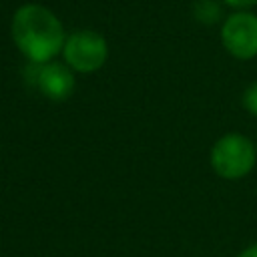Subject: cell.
<instances>
[{
	"mask_svg": "<svg viewBox=\"0 0 257 257\" xmlns=\"http://www.w3.org/2000/svg\"><path fill=\"white\" fill-rule=\"evenodd\" d=\"M191 14L197 24L215 26L225 18V6L221 4V0H195L191 6Z\"/></svg>",
	"mask_w": 257,
	"mask_h": 257,
	"instance_id": "8992f818",
	"label": "cell"
},
{
	"mask_svg": "<svg viewBox=\"0 0 257 257\" xmlns=\"http://www.w3.org/2000/svg\"><path fill=\"white\" fill-rule=\"evenodd\" d=\"M219 38L225 52L235 60L257 58V14L253 10H233L219 24Z\"/></svg>",
	"mask_w": 257,
	"mask_h": 257,
	"instance_id": "277c9868",
	"label": "cell"
},
{
	"mask_svg": "<svg viewBox=\"0 0 257 257\" xmlns=\"http://www.w3.org/2000/svg\"><path fill=\"white\" fill-rule=\"evenodd\" d=\"M26 80L44 98L52 102H64L76 88V74L62 62L50 60L46 64H30L26 68Z\"/></svg>",
	"mask_w": 257,
	"mask_h": 257,
	"instance_id": "5b68a950",
	"label": "cell"
},
{
	"mask_svg": "<svg viewBox=\"0 0 257 257\" xmlns=\"http://www.w3.org/2000/svg\"><path fill=\"white\" fill-rule=\"evenodd\" d=\"M108 52L104 34L92 28H78L66 34L60 56L74 74H94L106 64Z\"/></svg>",
	"mask_w": 257,
	"mask_h": 257,
	"instance_id": "3957f363",
	"label": "cell"
},
{
	"mask_svg": "<svg viewBox=\"0 0 257 257\" xmlns=\"http://www.w3.org/2000/svg\"><path fill=\"white\" fill-rule=\"evenodd\" d=\"M66 28L60 16L40 2L20 4L10 18V38L16 50L30 64L56 60L66 40Z\"/></svg>",
	"mask_w": 257,
	"mask_h": 257,
	"instance_id": "6da1fadb",
	"label": "cell"
},
{
	"mask_svg": "<svg viewBox=\"0 0 257 257\" xmlns=\"http://www.w3.org/2000/svg\"><path fill=\"white\" fill-rule=\"evenodd\" d=\"M209 165L217 177L225 181H241L257 165V147L241 133H225L213 143Z\"/></svg>",
	"mask_w": 257,
	"mask_h": 257,
	"instance_id": "7a4b0ae2",
	"label": "cell"
},
{
	"mask_svg": "<svg viewBox=\"0 0 257 257\" xmlns=\"http://www.w3.org/2000/svg\"><path fill=\"white\" fill-rule=\"evenodd\" d=\"M221 4L225 8L233 10H253L257 6V0H221Z\"/></svg>",
	"mask_w": 257,
	"mask_h": 257,
	"instance_id": "ba28073f",
	"label": "cell"
},
{
	"mask_svg": "<svg viewBox=\"0 0 257 257\" xmlns=\"http://www.w3.org/2000/svg\"><path fill=\"white\" fill-rule=\"evenodd\" d=\"M241 104H243V108H245L249 114L257 116V80H253V82L243 90Z\"/></svg>",
	"mask_w": 257,
	"mask_h": 257,
	"instance_id": "52a82bcc",
	"label": "cell"
},
{
	"mask_svg": "<svg viewBox=\"0 0 257 257\" xmlns=\"http://www.w3.org/2000/svg\"><path fill=\"white\" fill-rule=\"evenodd\" d=\"M237 257H257V241H255V243H251L249 247H245Z\"/></svg>",
	"mask_w": 257,
	"mask_h": 257,
	"instance_id": "9c48e42d",
	"label": "cell"
}]
</instances>
